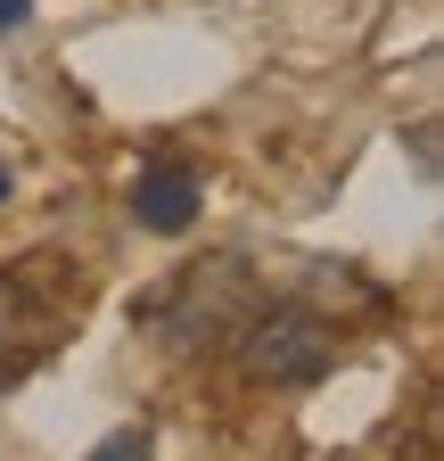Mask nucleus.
<instances>
[{
	"label": "nucleus",
	"instance_id": "f257e3e1",
	"mask_svg": "<svg viewBox=\"0 0 444 461\" xmlns=\"http://www.w3.org/2000/svg\"><path fill=\"white\" fill-rule=\"evenodd\" d=\"M83 297H91V272L58 248L0 264V379H33L58 355L83 330Z\"/></svg>",
	"mask_w": 444,
	"mask_h": 461
},
{
	"label": "nucleus",
	"instance_id": "f03ea898",
	"mask_svg": "<svg viewBox=\"0 0 444 461\" xmlns=\"http://www.w3.org/2000/svg\"><path fill=\"white\" fill-rule=\"evenodd\" d=\"M239 371L255 387H313L338 371V330L305 305H263V321L239 338Z\"/></svg>",
	"mask_w": 444,
	"mask_h": 461
},
{
	"label": "nucleus",
	"instance_id": "7ed1b4c3",
	"mask_svg": "<svg viewBox=\"0 0 444 461\" xmlns=\"http://www.w3.org/2000/svg\"><path fill=\"white\" fill-rule=\"evenodd\" d=\"M132 214L148 230H190L198 222V173L190 165H148L132 182Z\"/></svg>",
	"mask_w": 444,
	"mask_h": 461
},
{
	"label": "nucleus",
	"instance_id": "20e7f679",
	"mask_svg": "<svg viewBox=\"0 0 444 461\" xmlns=\"http://www.w3.org/2000/svg\"><path fill=\"white\" fill-rule=\"evenodd\" d=\"M83 461H156V429L148 420H124V429H107Z\"/></svg>",
	"mask_w": 444,
	"mask_h": 461
},
{
	"label": "nucleus",
	"instance_id": "39448f33",
	"mask_svg": "<svg viewBox=\"0 0 444 461\" xmlns=\"http://www.w3.org/2000/svg\"><path fill=\"white\" fill-rule=\"evenodd\" d=\"M25 17H33V0H0V33H17Z\"/></svg>",
	"mask_w": 444,
	"mask_h": 461
},
{
	"label": "nucleus",
	"instance_id": "423d86ee",
	"mask_svg": "<svg viewBox=\"0 0 444 461\" xmlns=\"http://www.w3.org/2000/svg\"><path fill=\"white\" fill-rule=\"evenodd\" d=\"M0 198H9V165H0Z\"/></svg>",
	"mask_w": 444,
	"mask_h": 461
}]
</instances>
